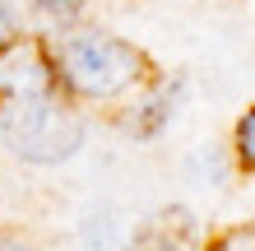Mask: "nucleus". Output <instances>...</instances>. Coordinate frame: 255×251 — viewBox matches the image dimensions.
<instances>
[{"label": "nucleus", "mask_w": 255, "mask_h": 251, "mask_svg": "<svg viewBox=\"0 0 255 251\" xmlns=\"http://www.w3.org/2000/svg\"><path fill=\"white\" fill-rule=\"evenodd\" d=\"M84 0H37L42 14H51V19H70V14H79Z\"/></svg>", "instance_id": "8"}, {"label": "nucleus", "mask_w": 255, "mask_h": 251, "mask_svg": "<svg viewBox=\"0 0 255 251\" xmlns=\"http://www.w3.org/2000/svg\"><path fill=\"white\" fill-rule=\"evenodd\" d=\"M51 65H56V84L88 102H112L130 88H139L148 75L144 51H134L130 42L112 33H98V28H79V33L56 37Z\"/></svg>", "instance_id": "1"}, {"label": "nucleus", "mask_w": 255, "mask_h": 251, "mask_svg": "<svg viewBox=\"0 0 255 251\" xmlns=\"http://www.w3.org/2000/svg\"><path fill=\"white\" fill-rule=\"evenodd\" d=\"M56 93V65H51V47L42 37H14L0 51V98H47Z\"/></svg>", "instance_id": "3"}, {"label": "nucleus", "mask_w": 255, "mask_h": 251, "mask_svg": "<svg viewBox=\"0 0 255 251\" xmlns=\"http://www.w3.org/2000/svg\"><path fill=\"white\" fill-rule=\"evenodd\" d=\"M0 251H33V242H28L23 233H9V228H0Z\"/></svg>", "instance_id": "9"}, {"label": "nucleus", "mask_w": 255, "mask_h": 251, "mask_svg": "<svg viewBox=\"0 0 255 251\" xmlns=\"http://www.w3.org/2000/svg\"><path fill=\"white\" fill-rule=\"evenodd\" d=\"M237 158L242 168H255V107L237 121Z\"/></svg>", "instance_id": "5"}, {"label": "nucleus", "mask_w": 255, "mask_h": 251, "mask_svg": "<svg viewBox=\"0 0 255 251\" xmlns=\"http://www.w3.org/2000/svg\"><path fill=\"white\" fill-rule=\"evenodd\" d=\"M172 107H176V88H172V84L148 88L144 98H134V107H130V116H126V130H130V135H139V140L158 135V130L172 121Z\"/></svg>", "instance_id": "4"}, {"label": "nucleus", "mask_w": 255, "mask_h": 251, "mask_svg": "<svg viewBox=\"0 0 255 251\" xmlns=\"http://www.w3.org/2000/svg\"><path fill=\"white\" fill-rule=\"evenodd\" d=\"M209 251H255V228H228L209 242Z\"/></svg>", "instance_id": "6"}, {"label": "nucleus", "mask_w": 255, "mask_h": 251, "mask_svg": "<svg viewBox=\"0 0 255 251\" xmlns=\"http://www.w3.org/2000/svg\"><path fill=\"white\" fill-rule=\"evenodd\" d=\"M84 135H88L84 116L61 93L0 102V149L14 154L19 163H37V168L65 163L79 154Z\"/></svg>", "instance_id": "2"}, {"label": "nucleus", "mask_w": 255, "mask_h": 251, "mask_svg": "<svg viewBox=\"0 0 255 251\" xmlns=\"http://www.w3.org/2000/svg\"><path fill=\"white\" fill-rule=\"evenodd\" d=\"M14 33H19V9H14L9 0H0V51L14 42Z\"/></svg>", "instance_id": "7"}]
</instances>
